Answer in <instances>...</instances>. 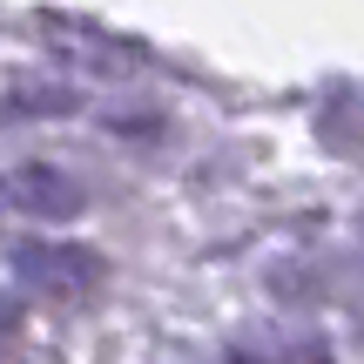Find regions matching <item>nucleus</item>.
Instances as JSON below:
<instances>
[{
  "instance_id": "1",
  "label": "nucleus",
  "mask_w": 364,
  "mask_h": 364,
  "mask_svg": "<svg viewBox=\"0 0 364 364\" xmlns=\"http://www.w3.org/2000/svg\"><path fill=\"white\" fill-rule=\"evenodd\" d=\"M7 203L27 209V216H54L61 223V216H81V182L48 169V162H27V169L7 176Z\"/></svg>"
}]
</instances>
